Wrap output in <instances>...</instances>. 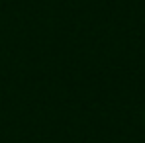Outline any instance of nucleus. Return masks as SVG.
<instances>
[]
</instances>
